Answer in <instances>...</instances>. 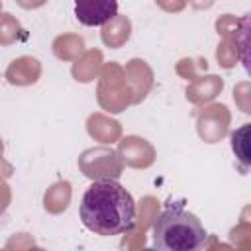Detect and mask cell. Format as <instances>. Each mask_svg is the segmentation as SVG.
Here are the masks:
<instances>
[{
    "label": "cell",
    "mask_w": 251,
    "mask_h": 251,
    "mask_svg": "<svg viewBox=\"0 0 251 251\" xmlns=\"http://www.w3.org/2000/svg\"><path fill=\"white\" fill-rule=\"evenodd\" d=\"M82 224L98 235H120L135 227V200L116 180H94L80 200Z\"/></svg>",
    "instance_id": "obj_1"
},
{
    "label": "cell",
    "mask_w": 251,
    "mask_h": 251,
    "mask_svg": "<svg viewBox=\"0 0 251 251\" xmlns=\"http://www.w3.org/2000/svg\"><path fill=\"white\" fill-rule=\"evenodd\" d=\"M145 251H153V249H145Z\"/></svg>",
    "instance_id": "obj_4"
},
{
    "label": "cell",
    "mask_w": 251,
    "mask_h": 251,
    "mask_svg": "<svg viewBox=\"0 0 251 251\" xmlns=\"http://www.w3.org/2000/svg\"><path fill=\"white\" fill-rule=\"evenodd\" d=\"M116 12L118 4L108 0H84L75 4V14L78 22L84 25H102L108 20H112Z\"/></svg>",
    "instance_id": "obj_3"
},
{
    "label": "cell",
    "mask_w": 251,
    "mask_h": 251,
    "mask_svg": "<svg viewBox=\"0 0 251 251\" xmlns=\"http://www.w3.org/2000/svg\"><path fill=\"white\" fill-rule=\"evenodd\" d=\"M204 241V226L180 204L163 210L153 226V243L157 251H196Z\"/></svg>",
    "instance_id": "obj_2"
}]
</instances>
